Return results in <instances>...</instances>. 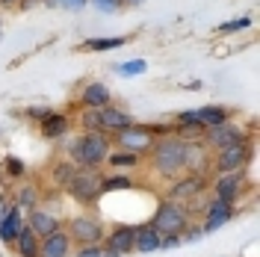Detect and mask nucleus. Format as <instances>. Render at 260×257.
<instances>
[{"mask_svg":"<svg viewBox=\"0 0 260 257\" xmlns=\"http://www.w3.org/2000/svg\"><path fill=\"white\" fill-rule=\"evenodd\" d=\"M154 148V166H157V172L160 175H169L175 177L178 172L186 169V142L183 139H175V136H166L160 139L157 145H151Z\"/></svg>","mask_w":260,"mask_h":257,"instance_id":"nucleus-1","label":"nucleus"},{"mask_svg":"<svg viewBox=\"0 0 260 257\" xmlns=\"http://www.w3.org/2000/svg\"><path fill=\"white\" fill-rule=\"evenodd\" d=\"M68 151H71L74 163H80V166H101L110 154V139L101 130H92L83 139H74L68 145Z\"/></svg>","mask_w":260,"mask_h":257,"instance_id":"nucleus-2","label":"nucleus"},{"mask_svg":"<svg viewBox=\"0 0 260 257\" xmlns=\"http://www.w3.org/2000/svg\"><path fill=\"white\" fill-rule=\"evenodd\" d=\"M65 186H68V192L74 195L77 201H83V204H92V201L98 198V192H101V175L89 172V169H86V172H80V169H77Z\"/></svg>","mask_w":260,"mask_h":257,"instance_id":"nucleus-3","label":"nucleus"},{"mask_svg":"<svg viewBox=\"0 0 260 257\" xmlns=\"http://www.w3.org/2000/svg\"><path fill=\"white\" fill-rule=\"evenodd\" d=\"M183 225H186V213H183L178 204H162V207L157 210L151 228H154L157 234H178V231H183Z\"/></svg>","mask_w":260,"mask_h":257,"instance_id":"nucleus-4","label":"nucleus"},{"mask_svg":"<svg viewBox=\"0 0 260 257\" xmlns=\"http://www.w3.org/2000/svg\"><path fill=\"white\" fill-rule=\"evenodd\" d=\"M115 133H118V145H121L124 151H133V154H142V151H148V148L154 145V136H151L148 127L127 124V127L115 130Z\"/></svg>","mask_w":260,"mask_h":257,"instance_id":"nucleus-5","label":"nucleus"},{"mask_svg":"<svg viewBox=\"0 0 260 257\" xmlns=\"http://www.w3.org/2000/svg\"><path fill=\"white\" fill-rule=\"evenodd\" d=\"M245 163H248V148H245V142H234V145L219 148V160H216V166H219L222 175H228V172H240Z\"/></svg>","mask_w":260,"mask_h":257,"instance_id":"nucleus-6","label":"nucleus"},{"mask_svg":"<svg viewBox=\"0 0 260 257\" xmlns=\"http://www.w3.org/2000/svg\"><path fill=\"white\" fill-rule=\"evenodd\" d=\"M68 231H71V237H74L77 242H83V245H98V240L104 237L101 222H98V219H89V216L74 219V222L68 225Z\"/></svg>","mask_w":260,"mask_h":257,"instance_id":"nucleus-7","label":"nucleus"},{"mask_svg":"<svg viewBox=\"0 0 260 257\" xmlns=\"http://www.w3.org/2000/svg\"><path fill=\"white\" fill-rule=\"evenodd\" d=\"M133 234H136V228L118 225L113 231V237L107 240V251H104V254L107 257H118V254H124V251H130V248H133Z\"/></svg>","mask_w":260,"mask_h":257,"instance_id":"nucleus-8","label":"nucleus"},{"mask_svg":"<svg viewBox=\"0 0 260 257\" xmlns=\"http://www.w3.org/2000/svg\"><path fill=\"white\" fill-rule=\"evenodd\" d=\"M68 248H71V240H68V234H62L59 228L48 234L45 240L39 242V257H65L68 254Z\"/></svg>","mask_w":260,"mask_h":257,"instance_id":"nucleus-9","label":"nucleus"},{"mask_svg":"<svg viewBox=\"0 0 260 257\" xmlns=\"http://www.w3.org/2000/svg\"><path fill=\"white\" fill-rule=\"evenodd\" d=\"M207 142H210L213 148H225V145L243 142V133H240V127H234V124L222 121V124L210 127V133H207Z\"/></svg>","mask_w":260,"mask_h":257,"instance_id":"nucleus-10","label":"nucleus"},{"mask_svg":"<svg viewBox=\"0 0 260 257\" xmlns=\"http://www.w3.org/2000/svg\"><path fill=\"white\" fill-rule=\"evenodd\" d=\"M83 104H86V107H95V110H104V107L110 104V89H107L104 83H89V86L83 89Z\"/></svg>","mask_w":260,"mask_h":257,"instance_id":"nucleus-11","label":"nucleus"},{"mask_svg":"<svg viewBox=\"0 0 260 257\" xmlns=\"http://www.w3.org/2000/svg\"><path fill=\"white\" fill-rule=\"evenodd\" d=\"M210 216H207V222H204V231H216L219 225H225L228 219H231V204L228 201H213L210 204V210H207Z\"/></svg>","mask_w":260,"mask_h":257,"instance_id":"nucleus-12","label":"nucleus"},{"mask_svg":"<svg viewBox=\"0 0 260 257\" xmlns=\"http://www.w3.org/2000/svg\"><path fill=\"white\" fill-rule=\"evenodd\" d=\"M195 121L204 127H216V124L228 121V110L225 107H201V110H195Z\"/></svg>","mask_w":260,"mask_h":257,"instance_id":"nucleus-13","label":"nucleus"},{"mask_svg":"<svg viewBox=\"0 0 260 257\" xmlns=\"http://www.w3.org/2000/svg\"><path fill=\"white\" fill-rule=\"evenodd\" d=\"M133 248H136V251H154V248H160L157 231H154V228H136V234H133Z\"/></svg>","mask_w":260,"mask_h":257,"instance_id":"nucleus-14","label":"nucleus"},{"mask_svg":"<svg viewBox=\"0 0 260 257\" xmlns=\"http://www.w3.org/2000/svg\"><path fill=\"white\" fill-rule=\"evenodd\" d=\"M101 121H104V130H121V127H127L130 124V115L107 104V107L101 110Z\"/></svg>","mask_w":260,"mask_h":257,"instance_id":"nucleus-15","label":"nucleus"},{"mask_svg":"<svg viewBox=\"0 0 260 257\" xmlns=\"http://www.w3.org/2000/svg\"><path fill=\"white\" fill-rule=\"evenodd\" d=\"M30 228L39 234V237H48V234L56 231V219H53L50 213H45V210H32L30 213Z\"/></svg>","mask_w":260,"mask_h":257,"instance_id":"nucleus-16","label":"nucleus"},{"mask_svg":"<svg viewBox=\"0 0 260 257\" xmlns=\"http://www.w3.org/2000/svg\"><path fill=\"white\" fill-rule=\"evenodd\" d=\"M18 251L24 257H39V234L32 231V228H24V231H18Z\"/></svg>","mask_w":260,"mask_h":257,"instance_id":"nucleus-17","label":"nucleus"},{"mask_svg":"<svg viewBox=\"0 0 260 257\" xmlns=\"http://www.w3.org/2000/svg\"><path fill=\"white\" fill-rule=\"evenodd\" d=\"M237 192H240V177L234 175V172H228V175L222 177L219 183H216V198H219V201H228V204H231Z\"/></svg>","mask_w":260,"mask_h":257,"instance_id":"nucleus-18","label":"nucleus"},{"mask_svg":"<svg viewBox=\"0 0 260 257\" xmlns=\"http://www.w3.org/2000/svg\"><path fill=\"white\" fill-rule=\"evenodd\" d=\"M65 130H68V121H65V115H56V113H48L42 118V133L50 136V139H56V136H62Z\"/></svg>","mask_w":260,"mask_h":257,"instance_id":"nucleus-19","label":"nucleus"},{"mask_svg":"<svg viewBox=\"0 0 260 257\" xmlns=\"http://www.w3.org/2000/svg\"><path fill=\"white\" fill-rule=\"evenodd\" d=\"M198 192H201V177H186V180H180L178 186L172 189L175 198H192Z\"/></svg>","mask_w":260,"mask_h":257,"instance_id":"nucleus-20","label":"nucleus"},{"mask_svg":"<svg viewBox=\"0 0 260 257\" xmlns=\"http://www.w3.org/2000/svg\"><path fill=\"white\" fill-rule=\"evenodd\" d=\"M186 166H189V169H204V166H207V151L198 148V145L186 142Z\"/></svg>","mask_w":260,"mask_h":257,"instance_id":"nucleus-21","label":"nucleus"},{"mask_svg":"<svg viewBox=\"0 0 260 257\" xmlns=\"http://www.w3.org/2000/svg\"><path fill=\"white\" fill-rule=\"evenodd\" d=\"M83 127L89 130H104V121H101V110H95V107H86V113H83Z\"/></svg>","mask_w":260,"mask_h":257,"instance_id":"nucleus-22","label":"nucleus"},{"mask_svg":"<svg viewBox=\"0 0 260 257\" xmlns=\"http://www.w3.org/2000/svg\"><path fill=\"white\" fill-rule=\"evenodd\" d=\"M124 39H89L83 48L86 50H110V48H121Z\"/></svg>","mask_w":260,"mask_h":257,"instance_id":"nucleus-23","label":"nucleus"},{"mask_svg":"<svg viewBox=\"0 0 260 257\" xmlns=\"http://www.w3.org/2000/svg\"><path fill=\"white\" fill-rule=\"evenodd\" d=\"M18 231H21V228H18V213H9V219L0 222V237H3V240H15Z\"/></svg>","mask_w":260,"mask_h":257,"instance_id":"nucleus-24","label":"nucleus"},{"mask_svg":"<svg viewBox=\"0 0 260 257\" xmlns=\"http://www.w3.org/2000/svg\"><path fill=\"white\" fill-rule=\"evenodd\" d=\"M130 180L127 177H110V180H101V192H113V189H127Z\"/></svg>","mask_w":260,"mask_h":257,"instance_id":"nucleus-25","label":"nucleus"},{"mask_svg":"<svg viewBox=\"0 0 260 257\" xmlns=\"http://www.w3.org/2000/svg\"><path fill=\"white\" fill-rule=\"evenodd\" d=\"M139 71H145V62H142V59H136V62H124V65H118V74H124V77H133V74H139Z\"/></svg>","mask_w":260,"mask_h":257,"instance_id":"nucleus-26","label":"nucleus"},{"mask_svg":"<svg viewBox=\"0 0 260 257\" xmlns=\"http://www.w3.org/2000/svg\"><path fill=\"white\" fill-rule=\"evenodd\" d=\"M74 172H77V166H74V163H59V169H56V180H59V183H68Z\"/></svg>","mask_w":260,"mask_h":257,"instance_id":"nucleus-27","label":"nucleus"},{"mask_svg":"<svg viewBox=\"0 0 260 257\" xmlns=\"http://www.w3.org/2000/svg\"><path fill=\"white\" fill-rule=\"evenodd\" d=\"M251 21L248 18H237V21H228V24H222V33H237V30H245Z\"/></svg>","mask_w":260,"mask_h":257,"instance_id":"nucleus-28","label":"nucleus"},{"mask_svg":"<svg viewBox=\"0 0 260 257\" xmlns=\"http://www.w3.org/2000/svg\"><path fill=\"white\" fill-rule=\"evenodd\" d=\"M130 163H136V154L127 151V154H115L113 157V166H130Z\"/></svg>","mask_w":260,"mask_h":257,"instance_id":"nucleus-29","label":"nucleus"},{"mask_svg":"<svg viewBox=\"0 0 260 257\" xmlns=\"http://www.w3.org/2000/svg\"><path fill=\"white\" fill-rule=\"evenodd\" d=\"M101 254H104V251H101L98 245H89V248H83L80 251V257H101Z\"/></svg>","mask_w":260,"mask_h":257,"instance_id":"nucleus-30","label":"nucleus"},{"mask_svg":"<svg viewBox=\"0 0 260 257\" xmlns=\"http://www.w3.org/2000/svg\"><path fill=\"white\" fill-rule=\"evenodd\" d=\"M32 201H36V192L32 189H24L21 192V204H32Z\"/></svg>","mask_w":260,"mask_h":257,"instance_id":"nucleus-31","label":"nucleus"},{"mask_svg":"<svg viewBox=\"0 0 260 257\" xmlns=\"http://www.w3.org/2000/svg\"><path fill=\"white\" fill-rule=\"evenodd\" d=\"M65 6H71V9H83L86 0H65Z\"/></svg>","mask_w":260,"mask_h":257,"instance_id":"nucleus-32","label":"nucleus"},{"mask_svg":"<svg viewBox=\"0 0 260 257\" xmlns=\"http://www.w3.org/2000/svg\"><path fill=\"white\" fill-rule=\"evenodd\" d=\"M98 6H104V9H115L118 0H98Z\"/></svg>","mask_w":260,"mask_h":257,"instance_id":"nucleus-33","label":"nucleus"},{"mask_svg":"<svg viewBox=\"0 0 260 257\" xmlns=\"http://www.w3.org/2000/svg\"><path fill=\"white\" fill-rule=\"evenodd\" d=\"M9 172H15V175H18V172H21V163H18V160H9Z\"/></svg>","mask_w":260,"mask_h":257,"instance_id":"nucleus-34","label":"nucleus"},{"mask_svg":"<svg viewBox=\"0 0 260 257\" xmlns=\"http://www.w3.org/2000/svg\"><path fill=\"white\" fill-rule=\"evenodd\" d=\"M3 3H12V0H3Z\"/></svg>","mask_w":260,"mask_h":257,"instance_id":"nucleus-35","label":"nucleus"}]
</instances>
